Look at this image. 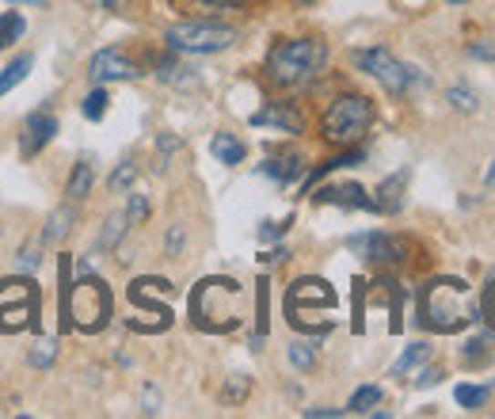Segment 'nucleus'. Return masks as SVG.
Returning a JSON list of instances; mask_svg holds the SVG:
<instances>
[{
    "mask_svg": "<svg viewBox=\"0 0 495 419\" xmlns=\"http://www.w3.org/2000/svg\"><path fill=\"white\" fill-rule=\"evenodd\" d=\"M260 172L271 176L274 183H294L301 179V172H305V160H301L297 153H283V157H267V164H260Z\"/></svg>",
    "mask_w": 495,
    "mask_h": 419,
    "instance_id": "14",
    "label": "nucleus"
},
{
    "mask_svg": "<svg viewBox=\"0 0 495 419\" xmlns=\"http://www.w3.org/2000/svg\"><path fill=\"white\" fill-rule=\"evenodd\" d=\"M210 153L218 157L222 164H241L248 149H244V141L236 138V134H213L210 138Z\"/></svg>",
    "mask_w": 495,
    "mask_h": 419,
    "instance_id": "17",
    "label": "nucleus"
},
{
    "mask_svg": "<svg viewBox=\"0 0 495 419\" xmlns=\"http://www.w3.org/2000/svg\"><path fill=\"white\" fill-rule=\"evenodd\" d=\"M374 126V103L366 96H339L332 107L320 118V134L332 145H358L366 138V130Z\"/></svg>",
    "mask_w": 495,
    "mask_h": 419,
    "instance_id": "6",
    "label": "nucleus"
},
{
    "mask_svg": "<svg viewBox=\"0 0 495 419\" xmlns=\"http://www.w3.org/2000/svg\"><path fill=\"white\" fill-rule=\"evenodd\" d=\"M54 134H57V118L54 115H46V111L27 115L24 134H19V153H24V157H38L54 141Z\"/></svg>",
    "mask_w": 495,
    "mask_h": 419,
    "instance_id": "11",
    "label": "nucleus"
},
{
    "mask_svg": "<svg viewBox=\"0 0 495 419\" xmlns=\"http://www.w3.org/2000/svg\"><path fill=\"white\" fill-rule=\"evenodd\" d=\"M454 396H458L461 408H480L488 401V385H458Z\"/></svg>",
    "mask_w": 495,
    "mask_h": 419,
    "instance_id": "29",
    "label": "nucleus"
},
{
    "mask_svg": "<svg viewBox=\"0 0 495 419\" xmlns=\"http://www.w3.org/2000/svg\"><path fill=\"white\" fill-rule=\"evenodd\" d=\"M222 396H225V401H229V404H236V401H244V396H248V377H244V373H241V377H232V382L225 385V393H222Z\"/></svg>",
    "mask_w": 495,
    "mask_h": 419,
    "instance_id": "32",
    "label": "nucleus"
},
{
    "mask_svg": "<svg viewBox=\"0 0 495 419\" xmlns=\"http://www.w3.org/2000/svg\"><path fill=\"white\" fill-rule=\"evenodd\" d=\"M449 103H454L458 111H465V115L477 111V96H472L469 88H449Z\"/></svg>",
    "mask_w": 495,
    "mask_h": 419,
    "instance_id": "31",
    "label": "nucleus"
},
{
    "mask_svg": "<svg viewBox=\"0 0 495 419\" xmlns=\"http://www.w3.org/2000/svg\"><path fill=\"white\" fill-rule=\"evenodd\" d=\"M480 301L488 305V312H495V279H491V282L484 286V298H480Z\"/></svg>",
    "mask_w": 495,
    "mask_h": 419,
    "instance_id": "39",
    "label": "nucleus"
},
{
    "mask_svg": "<svg viewBox=\"0 0 495 419\" xmlns=\"http://www.w3.org/2000/svg\"><path fill=\"white\" fill-rule=\"evenodd\" d=\"M24 31H27V19L19 15V12H5V15H0V50H8Z\"/></svg>",
    "mask_w": 495,
    "mask_h": 419,
    "instance_id": "22",
    "label": "nucleus"
},
{
    "mask_svg": "<svg viewBox=\"0 0 495 419\" xmlns=\"http://www.w3.org/2000/svg\"><path fill=\"white\" fill-rule=\"evenodd\" d=\"M107 103H111V96H107V88H96L88 99H84V118H88V122H99L103 115H107Z\"/></svg>",
    "mask_w": 495,
    "mask_h": 419,
    "instance_id": "28",
    "label": "nucleus"
},
{
    "mask_svg": "<svg viewBox=\"0 0 495 419\" xmlns=\"http://www.w3.org/2000/svg\"><path fill=\"white\" fill-rule=\"evenodd\" d=\"M347 244L358 251L366 263H374V267H397L407 256V240L393 237V233H358Z\"/></svg>",
    "mask_w": 495,
    "mask_h": 419,
    "instance_id": "9",
    "label": "nucleus"
},
{
    "mask_svg": "<svg viewBox=\"0 0 495 419\" xmlns=\"http://www.w3.org/2000/svg\"><path fill=\"white\" fill-rule=\"evenodd\" d=\"M130 229V221H126V214H111V221L103 225V233H99V248H115L122 240V233Z\"/></svg>",
    "mask_w": 495,
    "mask_h": 419,
    "instance_id": "24",
    "label": "nucleus"
},
{
    "mask_svg": "<svg viewBox=\"0 0 495 419\" xmlns=\"http://www.w3.org/2000/svg\"><path fill=\"white\" fill-rule=\"evenodd\" d=\"M176 8L183 12H202V15H218V12H232V8H244L248 0H171Z\"/></svg>",
    "mask_w": 495,
    "mask_h": 419,
    "instance_id": "19",
    "label": "nucleus"
},
{
    "mask_svg": "<svg viewBox=\"0 0 495 419\" xmlns=\"http://www.w3.org/2000/svg\"><path fill=\"white\" fill-rule=\"evenodd\" d=\"M438 382H442V370H438V366H430V370H419V377H416V389L438 385Z\"/></svg>",
    "mask_w": 495,
    "mask_h": 419,
    "instance_id": "34",
    "label": "nucleus"
},
{
    "mask_svg": "<svg viewBox=\"0 0 495 419\" xmlns=\"http://www.w3.org/2000/svg\"><path fill=\"white\" fill-rule=\"evenodd\" d=\"M355 66L362 69V73H370L385 92H393V96H404L407 92V84L412 80H419V73L412 69V66H404V61H397L389 50H381V46H374V50H355Z\"/></svg>",
    "mask_w": 495,
    "mask_h": 419,
    "instance_id": "8",
    "label": "nucleus"
},
{
    "mask_svg": "<svg viewBox=\"0 0 495 419\" xmlns=\"http://www.w3.org/2000/svg\"><path fill=\"white\" fill-rule=\"evenodd\" d=\"M469 54L477 61H495V46H469Z\"/></svg>",
    "mask_w": 495,
    "mask_h": 419,
    "instance_id": "37",
    "label": "nucleus"
},
{
    "mask_svg": "<svg viewBox=\"0 0 495 419\" xmlns=\"http://www.w3.org/2000/svg\"><path fill=\"white\" fill-rule=\"evenodd\" d=\"M374 404H381V389H377V385H362V389L351 396V404H347V408L362 415V412H374Z\"/></svg>",
    "mask_w": 495,
    "mask_h": 419,
    "instance_id": "27",
    "label": "nucleus"
},
{
    "mask_svg": "<svg viewBox=\"0 0 495 419\" xmlns=\"http://www.w3.org/2000/svg\"><path fill=\"white\" fill-rule=\"evenodd\" d=\"M328 61V46L316 38H283L267 54V80L278 88H301L309 84Z\"/></svg>",
    "mask_w": 495,
    "mask_h": 419,
    "instance_id": "3",
    "label": "nucleus"
},
{
    "mask_svg": "<svg viewBox=\"0 0 495 419\" xmlns=\"http://www.w3.org/2000/svg\"><path fill=\"white\" fill-rule=\"evenodd\" d=\"M465 359H469V363L488 359V340H480V335H477V340H469V343H465Z\"/></svg>",
    "mask_w": 495,
    "mask_h": 419,
    "instance_id": "33",
    "label": "nucleus"
},
{
    "mask_svg": "<svg viewBox=\"0 0 495 419\" xmlns=\"http://www.w3.org/2000/svg\"><path fill=\"white\" fill-rule=\"evenodd\" d=\"M248 122L252 126H274V130H286V134H301V130H305V118H301L290 103H267V107H260Z\"/></svg>",
    "mask_w": 495,
    "mask_h": 419,
    "instance_id": "13",
    "label": "nucleus"
},
{
    "mask_svg": "<svg viewBox=\"0 0 495 419\" xmlns=\"http://www.w3.org/2000/svg\"><path fill=\"white\" fill-rule=\"evenodd\" d=\"M73 221H77V214H73V206H61V210H54L50 214V221H46V229H42V248H54V244H61L69 237V229H73Z\"/></svg>",
    "mask_w": 495,
    "mask_h": 419,
    "instance_id": "16",
    "label": "nucleus"
},
{
    "mask_svg": "<svg viewBox=\"0 0 495 419\" xmlns=\"http://www.w3.org/2000/svg\"><path fill=\"white\" fill-rule=\"evenodd\" d=\"M309 419H328V415H343L339 408H305Z\"/></svg>",
    "mask_w": 495,
    "mask_h": 419,
    "instance_id": "38",
    "label": "nucleus"
},
{
    "mask_svg": "<svg viewBox=\"0 0 495 419\" xmlns=\"http://www.w3.org/2000/svg\"><path fill=\"white\" fill-rule=\"evenodd\" d=\"M191 321L210 335L236 332L244 321V286L236 279H222V275L202 279L191 290Z\"/></svg>",
    "mask_w": 495,
    "mask_h": 419,
    "instance_id": "2",
    "label": "nucleus"
},
{
    "mask_svg": "<svg viewBox=\"0 0 495 419\" xmlns=\"http://www.w3.org/2000/svg\"><path fill=\"white\" fill-rule=\"evenodd\" d=\"M164 42L176 54H222L236 42V31L225 24H176L164 31Z\"/></svg>",
    "mask_w": 495,
    "mask_h": 419,
    "instance_id": "7",
    "label": "nucleus"
},
{
    "mask_svg": "<svg viewBox=\"0 0 495 419\" xmlns=\"http://www.w3.org/2000/svg\"><path fill=\"white\" fill-rule=\"evenodd\" d=\"M31 69H35V57H31V54H19V57L12 61V66H8L5 73H0V96H8V92L15 88V84H24Z\"/></svg>",
    "mask_w": 495,
    "mask_h": 419,
    "instance_id": "18",
    "label": "nucleus"
},
{
    "mask_svg": "<svg viewBox=\"0 0 495 419\" xmlns=\"http://www.w3.org/2000/svg\"><path fill=\"white\" fill-rule=\"evenodd\" d=\"M297 5H316V0H297Z\"/></svg>",
    "mask_w": 495,
    "mask_h": 419,
    "instance_id": "44",
    "label": "nucleus"
},
{
    "mask_svg": "<svg viewBox=\"0 0 495 419\" xmlns=\"http://www.w3.org/2000/svg\"><path fill=\"white\" fill-rule=\"evenodd\" d=\"M263 260H267V263H283V260H286V248H274V251H267Z\"/></svg>",
    "mask_w": 495,
    "mask_h": 419,
    "instance_id": "41",
    "label": "nucleus"
},
{
    "mask_svg": "<svg viewBox=\"0 0 495 419\" xmlns=\"http://www.w3.org/2000/svg\"><path fill=\"white\" fill-rule=\"evenodd\" d=\"M290 363H294L297 370H313V366H316V347L305 343V340H294V343H290Z\"/></svg>",
    "mask_w": 495,
    "mask_h": 419,
    "instance_id": "26",
    "label": "nucleus"
},
{
    "mask_svg": "<svg viewBox=\"0 0 495 419\" xmlns=\"http://www.w3.org/2000/svg\"><path fill=\"white\" fill-rule=\"evenodd\" d=\"M134 179H138V164H134V160H122L115 172L107 176V187H111V191H126V187H130Z\"/></svg>",
    "mask_w": 495,
    "mask_h": 419,
    "instance_id": "25",
    "label": "nucleus"
},
{
    "mask_svg": "<svg viewBox=\"0 0 495 419\" xmlns=\"http://www.w3.org/2000/svg\"><path fill=\"white\" fill-rule=\"evenodd\" d=\"M335 290L325 279H297L286 290V321L297 332H309V335H328L332 332V317L328 312L335 309Z\"/></svg>",
    "mask_w": 495,
    "mask_h": 419,
    "instance_id": "4",
    "label": "nucleus"
},
{
    "mask_svg": "<svg viewBox=\"0 0 495 419\" xmlns=\"http://www.w3.org/2000/svg\"><path fill=\"white\" fill-rule=\"evenodd\" d=\"M54 359H57V340L54 335H42V340L35 343V351H31V366L46 370V366H54Z\"/></svg>",
    "mask_w": 495,
    "mask_h": 419,
    "instance_id": "23",
    "label": "nucleus"
},
{
    "mask_svg": "<svg viewBox=\"0 0 495 419\" xmlns=\"http://www.w3.org/2000/svg\"><path fill=\"white\" fill-rule=\"evenodd\" d=\"M122 214H126V221H130V225H141V221L149 218V199L134 191V195H130V202H126Z\"/></svg>",
    "mask_w": 495,
    "mask_h": 419,
    "instance_id": "30",
    "label": "nucleus"
},
{
    "mask_svg": "<svg viewBox=\"0 0 495 419\" xmlns=\"http://www.w3.org/2000/svg\"><path fill=\"white\" fill-rule=\"evenodd\" d=\"M61 324L80 328V332H103L111 321V290L96 275H80L77 286L69 282L66 298H61Z\"/></svg>",
    "mask_w": 495,
    "mask_h": 419,
    "instance_id": "5",
    "label": "nucleus"
},
{
    "mask_svg": "<svg viewBox=\"0 0 495 419\" xmlns=\"http://www.w3.org/2000/svg\"><path fill=\"white\" fill-rule=\"evenodd\" d=\"M8 5H15V8H19V5H46V0H8Z\"/></svg>",
    "mask_w": 495,
    "mask_h": 419,
    "instance_id": "42",
    "label": "nucleus"
},
{
    "mask_svg": "<svg viewBox=\"0 0 495 419\" xmlns=\"http://www.w3.org/2000/svg\"><path fill=\"white\" fill-rule=\"evenodd\" d=\"M141 404H145L141 412H149V415H153V412H160V408H157V404H160V396H157V389H145V396H141Z\"/></svg>",
    "mask_w": 495,
    "mask_h": 419,
    "instance_id": "36",
    "label": "nucleus"
},
{
    "mask_svg": "<svg viewBox=\"0 0 495 419\" xmlns=\"http://www.w3.org/2000/svg\"><path fill=\"white\" fill-rule=\"evenodd\" d=\"M88 191H92V164L88 160H77L73 176L66 183V195H69V202H80V199H88Z\"/></svg>",
    "mask_w": 495,
    "mask_h": 419,
    "instance_id": "20",
    "label": "nucleus"
},
{
    "mask_svg": "<svg viewBox=\"0 0 495 419\" xmlns=\"http://www.w3.org/2000/svg\"><path fill=\"white\" fill-rule=\"evenodd\" d=\"M88 77H92L96 84H111V80H134V77H141V69H138L122 50L111 46V50H99V54L88 61Z\"/></svg>",
    "mask_w": 495,
    "mask_h": 419,
    "instance_id": "10",
    "label": "nucleus"
},
{
    "mask_svg": "<svg viewBox=\"0 0 495 419\" xmlns=\"http://www.w3.org/2000/svg\"><path fill=\"white\" fill-rule=\"evenodd\" d=\"M488 187L495 191V160H491V172H488Z\"/></svg>",
    "mask_w": 495,
    "mask_h": 419,
    "instance_id": "43",
    "label": "nucleus"
},
{
    "mask_svg": "<svg viewBox=\"0 0 495 419\" xmlns=\"http://www.w3.org/2000/svg\"><path fill=\"white\" fill-rule=\"evenodd\" d=\"M480 321V293L472 290L465 279H430L419 290V324L438 332V335H454L469 324Z\"/></svg>",
    "mask_w": 495,
    "mask_h": 419,
    "instance_id": "1",
    "label": "nucleus"
},
{
    "mask_svg": "<svg viewBox=\"0 0 495 419\" xmlns=\"http://www.w3.org/2000/svg\"><path fill=\"white\" fill-rule=\"evenodd\" d=\"M404 183H407V172H397V176L385 179V183L377 187L374 210H381V214H397V210L404 206Z\"/></svg>",
    "mask_w": 495,
    "mask_h": 419,
    "instance_id": "15",
    "label": "nucleus"
},
{
    "mask_svg": "<svg viewBox=\"0 0 495 419\" xmlns=\"http://www.w3.org/2000/svg\"><path fill=\"white\" fill-rule=\"evenodd\" d=\"M449 5H465V0H449Z\"/></svg>",
    "mask_w": 495,
    "mask_h": 419,
    "instance_id": "45",
    "label": "nucleus"
},
{
    "mask_svg": "<svg viewBox=\"0 0 495 419\" xmlns=\"http://www.w3.org/2000/svg\"><path fill=\"white\" fill-rule=\"evenodd\" d=\"M19 263H24L27 271H31V267H38V256H35V248H24V256H19Z\"/></svg>",
    "mask_w": 495,
    "mask_h": 419,
    "instance_id": "40",
    "label": "nucleus"
},
{
    "mask_svg": "<svg viewBox=\"0 0 495 419\" xmlns=\"http://www.w3.org/2000/svg\"><path fill=\"white\" fill-rule=\"evenodd\" d=\"M430 359V347L427 343H412V347H407L404 354H400V359L393 363V377H404L407 370H416V366H423Z\"/></svg>",
    "mask_w": 495,
    "mask_h": 419,
    "instance_id": "21",
    "label": "nucleus"
},
{
    "mask_svg": "<svg viewBox=\"0 0 495 419\" xmlns=\"http://www.w3.org/2000/svg\"><path fill=\"white\" fill-rule=\"evenodd\" d=\"M320 206H351V210H374V199L366 195L362 183H332L313 195Z\"/></svg>",
    "mask_w": 495,
    "mask_h": 419,
    "instance_id": "12",
    "label": "nucleus"
},
{
    "mask_svg": "<svg viewBox=\"0 0 495 419\" xmlns=\"http://www.w3.org/2000/svg\"><path fill=\"white\" fill-rule=\"evenodd\" d=\"M164 248H168V256H180V248H183V229H180V225H171Z\"/></svg>",
    "mask_w": 495,
    "mask_h": 419,
    "instance_id": "35",
    "label": "nucleus"
}]
</instances>
